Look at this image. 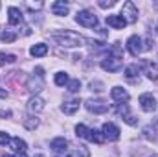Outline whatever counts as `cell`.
I'll list each match as a JSON object with an SVG mask.
<instances>
[{"instance_id": "cell-14", "label": "cell", "mask_w": 158, "mask_h": 157, "mask_svg": "<svg viewBox=\"0 0 158 157\" xmlns=\"http://www.w3.org/2000/svg\"><path fill=\"white\" fill-rule=\"evenodd\" d=\"M79 107H81L79 98H72V100H66V102L61 105V111H63L64 115H74V113L79 111Z\"/></svg>"}, {"instance_id": "cell-29", "label": "cell", "mask_w": 158, "mask_h": 157, "mask_svg": "<svg viewBox=\"0 0 158 157\" xmlns=\"http://www.w3.org/2000/svg\"><path fill=\"white\" fill-rule=\"evenodd\" d=\"M155 133H156V129H155L153 126H145V128H143V137H145V139H149V141H153V139L156 137Z\"/></svg>"}, {"instance_id": "cell-37", "label": "cell", "mask_w": 158, "mask_h": 157, "mask_svg": "<svg viewBox=\"0 0 158 157\" xmlns=\"http://www.w3.org/2000/svg\"><path fill=\"white\" fill-rule=\"evenodd\" d=\"M0 157H15V155H0Z\"/></svg>"}, {"instance_id": "cell-27", "label": "cell", "mask_w": 158, "mask_h": 157, "mask_svg": "<svg viewBox=\"0 0 158 157\" xmlns=\"http://www.w3.org/2000/svg\"><path fill=\"white\" fill-rule=\"evenodd\" d=\"M24 126H26L28 129H35V128L39 126V118L37 117H26L24 118Z\"/></svg>"}, {"instance_id": "cell-25", "label": "cell", "mask_w": 158, "mask_h": 157, "mask_svg": "<svg viewBox=\"0 0 158 157\" xmlns=\"http://www.w3.org/2000/svg\"><path fill=\"white\" fill-rule=\"evenodd\" d=\"M0 39L4 41V43H13V41L17 39V34L11 32V30H2L0 32Z\"/></svg>"}, {"instance_id": "cell-17", "label": "cell", "mask_w": 158, "mask_h": 157, "mask_svg": "<svg viewBox=\"0 0 158 157\" xmlns=\"http://www.w3.org/2000/svg\"><path fill=\"white\" fill-rule=\"evenodd\" d=\"M107 24L114 30H123L127 26V22L121 15H107Z\"/></svg>"}, {"instance_id": "cell-19", "label": "cell", "mask_w": 158, "mask_h": 157, "mask_svg": "<svg viewBox=\"0 0 158 157\" xmlns=\"http://www.w3.org/2000/svg\"><path fill=\"white\" fill-rule=\"evenodd\" d=\"M30 54H31L33 57H44V56L48 54V44H44V43L33 44V46L30 48Z\"/></svg>"}, {"instance_id": "cell-18", "label": "cell", "mask_w": 158, "mask_h": 157, "mask_svg": "<svg viewBox=\"0 0 158 157\" xmlns=\"http://www.w3.org/2000/svg\"><path fill=\"white\" fill-rule=\"evenodd\" d=\"M125 78L129 79V81H138L140 79V74H142V69L138 67V65H129V67H125Z\"/></svg>"}, {"instance_id": "cell-5", "label": "cell", "mask_w": 158, "mask_h": 157, "mask_svg": "<svg viewBox=\"0 0 158 157\" xmlns=\"http://www.w3.org/2000/svg\"><path fill=\"white\" fill-rule=\"evenodd\" d=\"M119 15L125 19L127 24H134V22L138 20V7L134 6V2L127 0V2L123 4V7H121V13H119Z\"/></svg>"}, {"instance_id": "cell-36", "label": "cell", "mask_w": 158, "mask_h": 157, "mask_svg": "<svg viewBox=\"0 0 158 157\" xmlns=\"http://www.w3.org/2000/svg\"><path fill=\"white\" fill-rule=\"evenodd\" d=\"M4 96H6V91H4V89L0 87V98H4Z\"/></svg>"}, {"instance_id": "cell-21", "label": "cell", "mask_w": 158, "mask_h": 157, "mask_svg": "<svg viewBox=\"0 0 158 157\" xmlns=\"http://www.w3.org/2000/svg\"><path fill=\"white\" fill-rule=\"evenodd\" d=\"M90 133H92V129H90V128H86L85 124H77V126H76V135H77L79 139L90 141Z\"/></svg>"}, {"instance_id": "cell-2", "label": "cell", "mask_w": 158, "mask_h": 157, "mask_svg": "<svg viewBox=\"0 0 158 157\" xmlns=\"http://www.w3.org/2000/svg\"><path fill=\"white\" fill-rule=\"evenodd\" d=\"M121 67H123V61L119 56V43H116L112 46V52H109V56L101 59V69L107 72H118Z\"/></svg>"}, {"instance_id": "cell-16", "label": "cell", "mask_w": 158, "mask_h": 157, "mask_svg": "<svg viewBox=\"0 0 158 157\" xmlns=\"http://www.w3.org/2000/svg\"><path fill=\"white\" fill-rule=\"evenodd\" d=\"M68 9H70V6H68V2H64V0H57V2L52 4V13H53V15L64 17V15H68Z\"/></svg>"}, {"instance_id": "cell-38", "label": "cell", "mask_w": 158, "mask_h": 157, "mask_svg": "<svg viewBox=\"0 0 158 157\" xmlns=\"http://www.w3.org/2000/svg\"><path fill=\"white\" fill-rule=\"evenodd\" d=\"M156 30H158V24H156Z\"/></svg>"}, {"instance_id": "cell-30", "label": "cell", "mask_w": 158, "mask_h": 157, "mask_svg": "<svg viewBox=\"0 0 158 157\" xmlns=\"http://www.w3.org/2000/svg\"><path fill=\"white\" fill-rule=\"evenodd\" d=\"M26 7L30 11H39V9L44 7V2H26Z\"/></svg>"}, {"instance_id": "cell-28", "label": "cell", "mask_w": 158, "mask_h": 157, "mask_svg": "<svg viewBox=\"0 0 158 157\" xmlns=\"http://www.w3.org/2000/svg\"><path fill=\"white\" fill-rule=\"evenodd\" d=\"M66 89H68L70 92H79V89H81V81H79V79H70L68 85H66Z\"/></svg>"}, {"instance_id": "cell-32", "label": "cell", "mask_w": 158, "mask_h": 157, "mask_svg": "<svg viewBox=\"0 0 158 157\" xmlns=\"http://www.w3.org/2000/svg\"><path fill=\"white\" fill-rule=\"evenodd\" d=\"M11 142V137L6 133V131H0V146H6V144H9Z\"/></svg>"}, {"instance_id": "cell-11", "label": "cell", "mask_w": 158, "mask_h": 157, "mask_svg": "<svg viewBox=\"0 0 158 157\" xmlns=\"http://www.w3.org/2000/svg\"><path fill=\"white\" fill-rule=\"evenodd\" d=\"M110 96H112V100L114 102H118V104H127L129 102V92H127V89H123V87H112L110 89Z\"/></svg>"}, {"instance_id": "cell-23", "label": "cell", "mask_w": 158, "mask_h": 157, "mask_svg": "<svg viewBox=\"0 0 158 157\" xmlns=\"http://www.w3.org/2000/svg\"><path fill=\"white\" fill-rule=\"evenodd\" d=\"M15 61H17V56L15 54H6V52L0 54V67H6V65L15 63Z\"/></svg>"}, {"instance_id": "cell-3", "label": "cell", "mask_w": 158, "mask_h": 157, "mask_svg": "<svg viewBox=\"0 0 158 157\" xmlns=\"http://www.w3.org/2000/svg\"><path fill=\"white\" fill-rule=\"evenodd\" d=\"M76 22L83 28H96L98 26V17L90 9H81L76 15Z\"/></svg>"}, {"instance_id": "cell-4", "label": "cell", "mask_w": 158, "mask_h": 157, "mask_svg": "<svg viewBox=\"0 0 158 157\" xmlns=\"http://www.w3.org/2000/svg\"><path fill=\"white\" fill-rule=\"evenodd\" d=\"M26 87H28V91L30 92H33V96L35 94H39V91L44 89V76H42V69H37V74L33 72L30 79H28V83H26Z\"/></svg>"}, {"instance_id": "cell-9", "label": "cell", "mask_w": 158, "mask_h": 157, "mask_svg": "<svg viewBox=\"0 0 158 157\" xmlns=\"http://www.w3.org/2000/svg\"><path fill=\"white\" fill-rule=\"evenodd\" d=\"M127 50L131 56H140L145 48H143V39L140 35H131L127 39Z\"/></svg>"}, {"instance_id": "cell-24", "label": "cell", "mask_w": 158, "mask_h": 157, "mask_svg": "<svg viewBox=\"0 0 158 157\" xmlns=\"http://www.w3.org/2000/svg\"><path fill=\"white\" fill-rule=\"evenodd\" d=\"M145 74L149 79H158V69L153 63H145Z\"/></svg>"}, {"instance_id": "cell-22", "label": "cell", "mask_w": 158, "mask_h": 157, "mask_svg": "<svg viewBox=\"0 0 158 157\" xmlns=\"http://www.w3.org/2000/svg\"><path fill=\"white\" fill-rule=\"evenodd\" d=\"M53 81H55V85H59V87H64V85H68V81H70V78H68V74L66 72H57L55 74V78H53Z\"/></svg>"}, {"instance_id": "cell-31", "label": "cell", "mask_w": 158, "mask_h": 157, "mask_svg": "<svg viewBox=\"0 0 158 157\" xmlns=\"http://www.w3.org/2000/svg\"><path fill=\"white\" fill-rule=\"evenodd\" d=\"M88 155H90L88 150H86L85 146H79V148H76V152H74L70 157H88Z\"/></svg>"}, {"instance_id": "cell-12", "label": "cell", "mask_w": 158, "mask_h": 157, "mask_svg": "<svg viewBox=\"0 0 158 157\" xmlns=\"http://www.w3.org/2000/svg\"><path fill=\"white\" fill-rule=\"evenodd\" d=\"M44 107H46V102H44V98L39 96V94L31 96L30 102H28V109H30V113H40Z\"/></svg>"}, {"instance_id": "cell-26", "label": "cell", "mask_w": 158, "mask_h": 157, "mask_svg": "<svg viewBox=\"0 0 158 157\" xmlns=\"http://www.w3.org/2000/svg\"><path fill=\"white\" fill-rule=\"evenodd\" d=\"M90 142L103 144V142H105V137H103V133H101V131H98V129H92V133H90Z\"/></svg>"}, {"instance_id": "cell-33", "label": "cell", "mask_w": 158, "mask_h": 157, "mask_svg": "<svg viewBox=\"0 0 158 157\" xmlns=\"http://www.w3.org/2000/svg\"><path fill=\"white\" fill-rule=\"evenodd\" d=\"M114 4H116L114 0H99V2H98V6H99V7H105V9H107V7H112Z\"/></svg>"}, {"instance_id": "cell-10", "label": "cell", "mask_w": 158, "mask_h": 157, "mask_svg": "<svg viewBox=\"0 0 158 157\" xmlns=\"http://www.w3.org/2000/svg\"><path fill=\"white\" fill-rule=\"evenodd\" d=\"M101 133H103L105 141H118L119 139V128L114 122H105L101 126Z\"/></svg>"}, {"instance_id": "cell-13", "label": "cell", "mask_w": 158, "mask_h": 157, "mask_svg": "<svg viewBox=\"0 0 158 157\" xmlns=\"http://www.w3.org/2000/svg\"><path fill=\"white\" fill-rule=\"evenodd\" d=\"M50 146H52V150H53L55 154H61V155L68 152V141H66L64 137H55Z\"/></svg>"}, {"instance_id": "cell-34", "label": "cell", "mask_w": 158, "mask_h": 157, "mask_svg": "<svg viewBox=\"0 0 158 157\" xmlns=\"http://www.w3.org/2000/svg\"><path fill=\"white\" fill-rule=\"evenodd\" d=\"M9 115H11V111H6V109H2V111H0V117H2V118L9 117Z\"/></svg>"}, {"instance_id": "cell-15", "label": "cell", "mask_w": 158, "mask_h": 157, "mask_svg": "<svg viewBox=\"0 0 158 157\" xmlns=\"http://www.w3.org/2000/svg\"><path fill=\"white\" fill-rule=\"evenodd\" d=\"M7 22H9L11 26L22 24V13H20V9H19V7L11 6V7L7 9Z\"/></svg>"}, {"instance_id": "cell-7", "label": "cell", "mask_w": 158, "mask_h": 157, "mask_svg": "<svg viewBox=\"0 0 158 157\" xmlns=\"http://www.w3.org/2000/svg\"><path fill=\"white\" fill-rule=\"evenodd\" d=\"M138 104H140L142 111H145V113H155V111H156V98H155L151 92H143V94H140Z\"/></svg>"}, {"instance_id": "cell-35", "label": "cell", "mask_w": 158, "mask_h": 157, "mask_svg": "<svg viewBox=\"0 0 158 157\" xmlns=\"http://www.w3.org/2000/svg\"><path fill=\"white\" fill-rule=\"evenodd\" d=\"M15 157H28V154H26V152H19Z\"/></svg>"}, {"instance_id": "cell-1", "label": "cell", "mask_w": 158, "mask_h": 157, "mask_svg": "<svg viewBox=\"0 0 158 157\" xmlns=\"http://www.w3.org/2000/svg\"><path fill=\"white\" fill-rule=\"evenodd\" d=\"M52 39L55 41L59 46H64V48H79V46H85L86 44V39L83 35H79L76 32H70V30L53 32L52 34Z\"/></svg>"}, {"instance_id": "cell-20", "label": "cell", "mask_w": 158, "mask_h": 157, "mask_svg": "<svg viewBox=\"0 0 158 157\" xmlns=\"http://www.w3.org/2000/svg\"><path fill=\"white\" fill-rule=\"evenodd\" d=\"M9 146H11V150L13 152H26L28 150V144H26V141H22L20 137H13L11 139V142H9Z\"/></svg>"}, {"instance_id": "cell-6", "label": "cell", "mask_w": 158, "mask_h": 157, "mask_svg": "<svg viewBox=\"0 0 158 157\" xmlns=\"http://www.w3.org/2000/svg\"><path fill=\"white\" fill-rule=\"evenodd\" d=\"M86 109L90 111V113H94V115H103V113H107L109 111V102H105V100H101V98H90V100H86Z\"/></svg>"}, {"instance_id": "cell-8", "label": "cell", "mask_w": 158, "mask_h": 157, "mask_svg": "<svg viewBox=\"0 0 158 157\" xmlns=\"http://www.w3.org/2000/svg\"><path fill=\"white\" fill-rule=\"evenodd\" d=\"M116 113H118L119 117H121V120H123L125 124H129V126H136V124H138L136 117L131 113L129 104H116Z\"/></svg>"}]
</instances>
